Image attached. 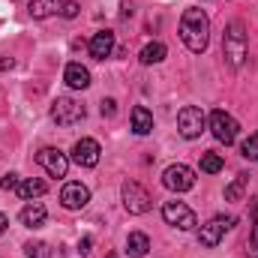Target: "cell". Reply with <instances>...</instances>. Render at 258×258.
<instances>
[{"mask_svg": "<svg viewBox=\"0 0 258 258\" xmlns=\"http://www.w3.org/2000/svg\"><path fill=\"white\" fill-rule=\"evenodd\" d=\"M51 120H54L57 126H72V123L84 120V105H78V102L69 99V96H60V99L51 102Z\"/></svg>", "mask_w": 258, "mask_h": 258, "instance_id": "obj_5", "label": "cell"}, {"mask_svg": "<svg viewBox=\"0 0 258 258\" xmlns=\"http://www.w3.org/2000/svg\"><path fill=\"white\" fill-rule=\"evenodd\" d=\"M165 54H168V48H165L162 42H147V45L141 48V63H144V66L162 63V60H165Z\"/></svg>", "mask_w": 258, "mask_h": 258, "instance_id": "obj_19", "label": "cell"}, {"mask_svg": "<svg viewBox=\"0 0 258 258\" xmlns=\"http://www.w3.org/2000/svg\"><path fill=\"white\" fill-rule=\"evenodd\" d=\"M120 195H123V207H126L129 213H135V216L147 213V210H150V204H153L150 192H147L141 183H135V180H126V183L120 186Z\"/></svg>", "mask_w": 258, "mask_h": 258, "instance_id": "obj_4", "label": "cell"}, {"mask_svg": "<svg viewBox=\"0 0 258 258\" xmlns=\"http://www.w3.org/2000/svg\"><path fill=\"white\" fill-rule=\"evenodd\" d=\"M180 39L195 54H201L207 48V42H210V18H207L204 9L192 6V9H186L180 15Z\"/></svg>", "mask_w": 258, "mask_h": 258, "instance_id": "obj_1", "label": "cell"}, {"mask_svg": "<svg viewBox=\"0 0 258 258\" xmlns=\"http://www.w3.org/2000/svg\"><path fill=\"white\" fill-rule=\"evenodd\" d=\"M132 132L135 135H150L153 132V114L144 105H135L132 108Z\"/></svg>", "mask_w": 258, "mask_h": 258, "instance_id": "obj_15", "label": "cell"}, {"mask_svg": "<svg viewBox=\"0 0 258 258\" xmlns=\"http://www.w3.org/2000/svg\"><path fill=\"white\" fill-rule=\"evenodd\" d=\"M18 183H21L18 174H6V177L0 180V189H9V192H12V189H18Z\"/></svg>", "mask_w": 258, "mask_h": 258, "instance_id": "obj_26", "label": "cell"}, {"mask_svg": "<svg viewBox=\"0 0 258 258\" xmlns=\"http://www.w3.org/2000/svg\"><path fill=\"white\" fill-rule=\"evenodd\" d=\"M90 54L96 57V60H105V57H111V51H114V33L111 30H99V33H93V39H90Z\"/></svg>", "mask_w": 258, "mask_h": 258, "instance_id": "obj_13", "label": "cell"}, {"mask_svg": "<svg viewBox=\"0 0 258 258\" xmlns=\"http://www.w3.org/2000/svg\"><path fill=\"white\" fill-rule=\"evenodd\" d=\"M63 81L72 90H84V87H90V72H87V66H81V63H69L63 69Z\"/></svg>", "mask_w": 258, "mask_h": 258, "instance_id": "obj_14", "label": "cell"}, {"mask_svg": "<svg viewBox=\"0 0 258 258\" xmlns=\"http://www.w3.org/2000/svg\"><path fill=\"white\" fill-rule=\"evenodd\" d=\"M36 162H39L51 177H66V171H69V159H66V153L54 150V147H42V150L36 153Z\"/></svg>", "mask_w": 258, "mask_h": 258, "instance_id": "obj_10", "label": "cell"}, {"mask_svg": "<svg viewBox=\"0 0 258 258\" xmlns=\"http://www.w3.org/2000/svg\"><path fill=\"white\" fill-rule=\"evenodd\" d=\"M87 201H90V189H87L84 183H78V180L63 183V189H60V204H63L66 210H81V207H87Z\"/></svg>", "mask_w": 258, "mask_h": 258, "instance_id": "obj_11", "label": "cell"}, {"mask_svg": "<svg viewBox=\"0 0 258 258\" xmlns=\"http://www.w3.org/2000/svg\"><path fill=\"white\" fill-rule=\"evenodd\" d=\"M162 219H165L168 225L180 228V231H192L195 225H198L195 210L189 204H183V201H165V204H162Z\"/></svg>", "mask_w": 258, "mask_h": 258, "instance_id": "obj_3", "label": "cell"}, {"mask_svg": "<svg viewBox=\"0 0 258 258\" xmlns=\"http://www.w3.org/2000/svg\"><path fill=\"white\" fill-rule=\"evenodd\" d=\"M24 252H27V258H45V255H48V246H45V243H39V240H36V243L30 240V243L24 246Z\"/></svg>", "mask_w": 258, "mask_h": 258, "instance_id": "obj_24", "label": "cell"}, {"mask_svg": "<svg viewBox=\"0 0 258 258\" xmlns=\"http://www.w3.org/2000/svg\"><path fill=\"white\" fill-rule=\"evenodd\" d=\"M6 225H9V219H6V216H3V213H0V237H3V234H6Z\"/></svg>", "mask_w": 258, "mask_h": 258, "instance_id": "obj_30", "label": "cell"}, {"mask_svg": "<svg viewBox=\"0 0 258 258\" xmlns=\"http://www.w3.org/2000/svg\"><path fill=\"white\" fill-rule=\"evenodd\" d=\"M147 249H150V237L147 234H141V231H132L126 240V252L132 258H144L147 255Z\"/></svg>", "mask_w": 258, "mask_h": 258, "instance_id": "obj_18", "label": "cell"}, {"mask_svg": "<svg viewBox=\"0 0 258 258\" xmlns=\"http://www.w3.org/2000/svg\"><path fill=\"white\" fill-rule=\"evenodd\" d=\"M237 120L228 114V111H213L210 114V132H213V138L216 141H222V144H234L237 141Z\"/></svg>", "mask_w": 258, "mask_h": 258, "instance_id": "obj_9", "label": "cell"}, {"mask_svg": "<svg viewBox=\"0 0 258 258\" xmlns=\"http://www.w3.org/2000/svg\"><path fill=\"white\" fill-rule=\"evenodd\" d=\"M45 207L39 204V201H33V204H27L24 210H21V225H27V228H39L42 222H45Z\"/></svg>", "mask_w": 258, "mask_h": 258, "instance_id": "obj_16", "label": "cell"}, {"mask_svg": "<svg viewBox=\"0 0 258 258\" xmlns=\"http://www.w3.org/2000/svg\"><path fill=\"white\" fill-rule=\"evenodd\" d=\"M204 123H207V117H204V111H201L198 105H186V108H180V114H177V132H180L183 138H189V141L204 132Z\"/></svg>", "mask_w": 258, "mask_h": 258, "instance_id": "obj_6", "label": "cell"}, {"mask_svg": "<svg viewBox=\"0 0 258 258\" xmlns=\"http://www.w3.org/2000/svg\"><path fill=\"white\" fill-rule=\"evenodd\" d=\"M99 111H102V117H114L117 102H114V99H102V102H99Z\"/></svg>", "mask_w": 258, "mask_h": 258, "instance_id": "obj_25", "label": "cell"}, {"mask_svg": "<svg viewBox=\"0 0 258 258\" xmlns=\"http://www.w3.org/2000/svg\"><path fill=\"white\" fill-rule=\"evenodd\" d=\"M60 9V0H30V15L33 18H48Z\"/></svg>", "mask_w": 258, "mask_h": 258, "instance_id": "obj_20", "label": "cell"}, {"mask_svg": "<svg viewBox=\"0 0 258 258\" xmlns=\"http://www.w3.org/2000/svg\"><path fill=\"white\" fill-rule=\"evenodd\" d=\"M90 243H93L90 237H81V240H78V252H81V255H87V252H90Z\"/></svg>", "mask_w": 258, "mask_h": 258, "instance_id": "obj_29", "label": "cell"}, {"mask_svg": "<svg viewBox=\"0 0 258 258\" xmlns=\"http://www.w3.org/2000/svg\"><path fill=\"white\" fill-rule=\"evenodd\" d=\"M240 153H243L246 159H252V162H255V159H258V132H252V135H249V138L243 141Z\"/></svg>", "mask_w": 258, "mask_h": 258, "instance_id": "obj_23", "label": "cell"}, {"mask_svg": "<svg viewBox=\"0 0 258 258\" xmlns=\"http://www.w3.org/2000/svg\"><path fill=\"white\" fill-rule=\"evenodd\" d=\"M234 222H237L234 216H213L207 225H201V231H198V243L207 246V249H213V246L222 240V234H225Z\"/></svg>", "mask_w": 258, "mask_h": 258, "instance_id": "obj_8", "label": "cell"}, {"mask_svg": "<svg viewBox=\"0 0 258 258\" xmlns=\"http://www.w3.org/2000/svg\"><path fill=\"white\" fill-rule=\"evenodd\" d=\"M246 180H249L246 174H237V180H234L231 186H225V198H228V201H240V198H243V189H246Z\"/></svg>", "mask_w": 258, "mask_h": 258, "instance_id": "obj_22", "label": "cell"}, {"mask_svg": "<svg viewBox=\"0 0 258 258\" xmlns=\"http://www.w3.org/2000/svg\"><path fill=\"white\" fill-rule=\"evenodd\" d=\"M60 12H63V18H75L78 15V3L75 0H66L63 6H60Z\"/></svg>", "mask_w": 258, "mask_h": 258, "instance_id": "obj_27", "label": "cell"}, {"mask_svg": "<svg viewBox=\"0 0 258 258\" xmlns=\"http://www.w3.org/2000/svg\"><path fill=\"white\" fill-rule=\"evenodd\" d=\"M99 153H102L99 141L81 138V141H75V147H72V162H78L81 168H93V165L99 162Z\"/></svg>", "mask_w": 258, "mask_h": 258, "instance_id": "obj_12", "label": "cell"}, {"mask_svg": "<svg viewBox=\"0 0 258 258\" xmlns=\"http://www.w3.org/2000/svg\"><path fill=\"white\" fill-rule=\"evenodd\" d=\"M222 51H225V60L231 69H240L246 60V51H249V36H246V27L240 21H231L225 27V36H222Z\"/></svg>", "mask_w": 258, "mask_h": 258, "instance_id": "obj_2", "label": "cell"}, {"mask_svg": "<svg viewBox=\"0 0 258 258\" xmlns=\"http://www.w3.org/2000/svg\"><path fill=\"white\" fill-rule=\"evenodd\" d=\"M6 66H12V60H3V63H0V69H6Z\"/></svg>", "mask_w": 258, "mask_h": 258, "instance_id": "obj_31", "label": "cell"}, {"mask_svg": "<svg viewBox=\"0 0 258 258\" xmlns=\"http://www.w3.org/2000/svg\"><path fill=\"white\" fill-rule=\"evenodd\" d=\"M201 171H204V174L222 171V156H219V153H201Z\"/></svg>", "mask_w": 258, "mask_h": 258, "instance_id": "obj_21", "label": "cell"}, {"mask_svg": "<svg viewBox=\"0 0 258 258\" xmlns=\"http://www.w3.org/2000/svg\"><path fill=\"white\" fill-rule=\"evenodd\" d=\"M162 186L171 192H189L195 186V171L189 165H168L162 174Z\"/></svg>", "mask_w": 258, "mask_h": 258, "instance_id": "obj_7", "label": "cell"}, {"mask_svg": "<svg viewBox=\"0 0 258 258\" xmlns=\"http://www.w3.org/2000/svg\"><path fill=\"white\" fill-rule=\"evenodd\" d=\"M45 180H39V177H27V180H21L18 183V189L15 192L21 195L24 201H33V198H39V195H45Z\"/></svg>", "mask_w": 258, "mask_h": 258, "instance_id": "obj_17", "label": "cell"}, {"mask_svg": "<svg viewBox=\"0 0 258 258\" xmlns=\"http://www.w3.org/2000/svg\"><path fill=\"white\" fill-rule=\"evenodd\" d=\"M252 213H255V225H252V252H258V201H255V207H252Z\"/></svg>", "mask_w": 258, "mask_h": 258, "instance_id": "obj_28", "label": "cell"}, {"mask_svg": "<svg viewBox=\"0 0 258 258\" xmlns=\"http://www.w3.org/2000/svg\"><path fill=\"white\" fill-rule=\"evenodd\" d=\"M108 258H117V255H108Z\"/></svg>", "mask_w": 258, "mask_h": 258, "instance_id": "obj_32", "label": "cell"}]
</instances>
